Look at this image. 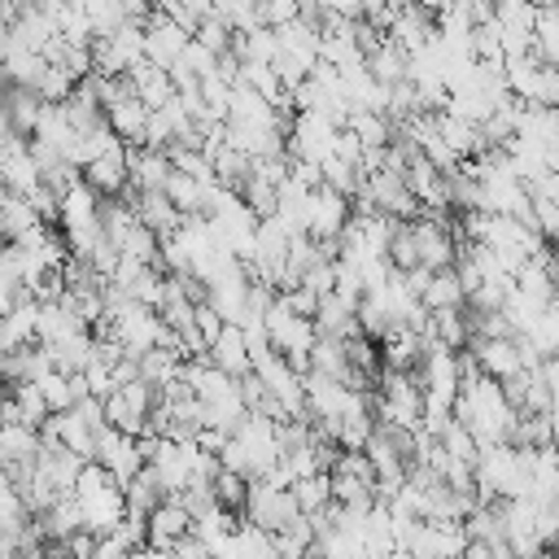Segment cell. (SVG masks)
Here are the masks:
<instances>
[{
	"instance_id": "1",
	"label": "cell",
	"mask_w": 559,
	"mask_h": 559,
	"mask_svg": "<svg viewBox=\"0 0 559 559\" xmlns=\"http://www.w3.org/2000/svg\"><path fill=\"white\" fill-rule=\"evenodd\" d=\"M297 515H301V507H297V498H293L288 485L249 480V498H245V507H240V520H253L258 528L280 533V528H288Z\"/></svg>"
},
{
	"instance_id": "2",
	"label": "cell",
	"mask_w": 559,
	"mask_h": 559,
	"mask_svg": "<svg viewBox=\"0 0 559 559\" xmlns=\"http://www.w3.org/2000/svg\"><path fill=\"white\" fill-rule=\"evenodd\" d=\"M345 223H349V197H341L328 183L310 188V197H306V231L314 240H336L345 231Z\"/></svg>"
},
{
	"instance_id": "3",
	"label": "cell",
	"mask_w": 559,
	"mask_h": 559,
	"mask_svg": "<svg viewBox=\"0 0 559 559\" xmlns=\"http://www.w3.org/2000/svg\"><path fill=\"white\" fill-rule=\"evenodd\" d=\"M144 524H148V533H144V555H170L175 542L192 528V515H188V507H183L179 498H162V502L144 515Z\"/></svg>"
},
{
	"instance_id": "4",
	"label": "cell",
	"mask_w": 559,
	"mask_h": 559,
	"mask_svg": "<svg viewBox=\"0 0 559 559\" xmlns=\"http://www.w3.org/2000/svg\"><path fill=\"white\" fill-rule=\"evenodd\" d=\"M74 498H79V511H83V528L87 533H109L127 515V493H122L118 480H105V485L83 489Z\"/></svg>"
},
{
	"instance_id": "5",
	"label": "cell",
	"mask_w": 559,
	"mask_h": 559,
	"mask_svg": "<svg viewBox=\"0 0 559 559\" xmlns=\"http://www.w3.org/2000/svg\"><path fill=\"white\" fill-rule=\"evenodd\" d=\"M467 349L476 354L480 371H485V376H493V380H507V376L524 371L515 336H472V341H467Z\"/></svg>"
},
{
	"instance_id": "6",
	"label": "cell",
	"mask_w": 559,
	"mask_h": 559,
	"mask_svg": "<svg viewBox=\"0 0 559 559\" xmlns=\"http://www.w3.org/2000/svg\"><path fill=\"white\" fill-rule=\"evenodd\" d=\"M127 175H131V188H162L166 175H170V157L166 148H153V144H127Z\"/></svg>"
},
{
	"instance_id": "7",
	"label": "cell",
	"mask_w": 559,
	"mask_h": 559,
	"mask_svg": "<svg viewBox=\"0 0 559 559\" xmlns=\"http://www.w3.org/2000/svg\"><path fill=\"white\" fill-rule=\"evenodd\" d=\"M135 218L144 223V227H153L157 236H170V231H179V223H183V214H179V205L166 197V188H144V192H135Z\"/></svg>"
},
{
	"instance_id": "8",
	"label": "cell",
	"mask_w": 559,
	"mask_h": 559,
	"mask_svg": "<svg viewBox=\"0 0 559 559\" xmlns=\"http://www.w3.org/2000/svg\"><path fill=\"white\" fill-rule=\"evenodd\" d=\"M83 179H87L100 197H118V192L131 183V175H127V144H122V148H109V153H100V157H92V162L83 166Z\"/></svg>"
},
{
	"instance_id": "9",
	"label": "cell",
	"mask_w": 559,
	"mask_h": 559,
	"mask_svg": "<svg viewBox=\"0 0 559 559\" xmlns=\"http://www.w3.org/2000/svg\"><path fill=\"white\" fill-rule=\"evenodd\" d=\"M210 362L223 367V371L236 376V380L253 371V362H249V345H245V328H240V323H223V332H218L214 345H210Z\"/></svg>"
},
{
	"instance_id": "10",
	"label": "cell",
	"mask_w": 559,
	"mask_h": 559,
	"mask_svg": "<svg viewBox=\"0 0 559 559\" xmlns=\"http://www.w3.org/2000/svg\"><path fill=\"white\" fill-rule=\"evenodd\" d=\"M467 314L463 306H445V310H428V323H424V341L428 345H441V349H463L467 345Z\"/></svg>"
},
{
	"instance_id": "11",
	"label": "cell",
	"mask_w": 559,
	"mask_h": 559,
	"mask_svg": "<svg viewBox=\"0 0 559 559\" xmlns=\"http://www.w3.org/2000/svg\"><path fill=\"white\" fill-rule=\"evenodd\" d=\"M310 319H314V332H319V336H341V341H345L349 332H358L354 301H345L341 293H323Z\"/></svg>"
},
{
	"instance_id": "12",
	"label": "cell",
	"mask_w": 559,
	"mask_h": 559,
	"mask_svg": "<svg viewBox=\"0 0 559 559\" xmlns=\"http://www.w3.org/2000/svg\"><path fill=\"white\" fill-rule=\"evenodd\" d=\"M39 109H44V96H39L35 87H9L4 100H0V114H4V122H9L17 135H31V131H35Z\"/></svg>"
},
{
	"instance_id": "13",
	"label": "cell",
	"mask_w": 559,
	"mask_h": 559,
	"mask_svg": "<svg viewBox=\"0 0 559 559\" xmlns=\"http://www.w3.org/2000/svg\"><path fill=\"white\" fill-rule=\"evenodd\" d=\"M105 122L127 140V144H144V122H148V105L131 92V96H122L118 105H109L105 109Z\"/></svg>"
},
{
	"instance_id": "14",
	"label": "cell",
	"mask_w": 559,
	"mask_h": 559,
	"mask_svg": "<svg viewBox=\"0 0 559 559\" xmlns=\"http://www.w3.org/2000/svg\"><path fill=\"white\" fill-rule=\"evenodd\" d=\"M39 459V428L31 424H0V463H35Z\"/></svg>"
},
{
	"instance_id": "15",
	"label": "cell",
	"mask_w": 559,
	"mask_h": 559,
	"mask_svg": "<svg viewBox=\"0 0 559 559\" xmlns=\"http://www.w3.org/2000/svg\"><path fill=\"white\" fill-rule=\"evenodd\" d=\"M367 70H371V79H380L384 87L389 83H397V79H406V70H411V52L406 48H397L389 35L367 52Z\"/></svg>"
},
{
	"instance_id": "16",
	"label": "cell",
	"mask_w": 559,
	"mask_h": 559,
	"mask_svg": "<svg viewBox=\"0 0 559 559\" xmlns=\"http://www.w3.org/2000/svg\"><path fill=\"white\" fill-rule=\"evenodd\" d=\"M210 162H214V179H218L223 188H231V192H240V183L253 175V157H249L245 148L227 144V140L210 153Z\"/></svg>"
},
{
	"instance_id": "17",
	"label": "cell",
	"mask_w": 559,
	"mask_h": 559,
	"mask_svg": "<svg viewBox=\"0 0 559 559\" xmlns=\"http://www.w3.org/2000/svg\"><path fill=\"white\" fill-rule=\"evenodd\" d=\"M218 183V179H214ZM214 183H201V179H192L188 170H175L170 166V175H166V197L179 205V214H201V205H205V192L214 188Z\"/></svg>"
},
{
	"instance_id": "18",
	"label": "cell",
	"mask_w": 559,
	"mask_h": 559,
	"mask_svg": "<svg viewBox=\"0 0 559 559\" xmlns=\"http://www.w3.org/2000/svg\"><path fill=\"white\" fill-rule=\"evenodd\" d=\"M419 301H424V310L463 306V301H467V293H463V284H459L454 266H441V271H432V275H428V284H424V293H419Z\"/></svg>"
},
{
	"instance_id": "19",
	"label": "cell",
	"mask_w": 559,
	"mask_h": 559,
	"mask_svg": "<svg viewBox=\"0 0 559 559\" xmlns=\"http://www.w3.org/2000/svg\"><path fill=\"white\" fill-rule=\"evenodd\" d=\"M231 52L240 61H275L280 39L271 26H249V31H231Z\"/></svg>"
},
{
	"instance_id": "20",
	"label": "cell",
	"mask_w": 559,
	"mask_h": 559,
	"mask_svg": "<svg viewBox=\"0 0 559 559\" xmlns=\"http://www.w3.org/2000/svg\"><path fill=\"white\" fill-rule=\"evenodd\" d=\"M122 493H127V511H144V515L166 498V489H162V480H157L153 463H144L131 480H122Z\"/></svg>"
},
{
	"instance_id": "21",
	"label": "cell",
	"mask_w": 559,
	"mask_h": 559,
	"mask_svg": "<svg viewBox=\"0 0 559 559\" xmlns=\"http://www.w3.org/2000/svg\"><path fill=\"white\" fill-rule=\"evenodd\" d=\"M345 127H349L362 144H389V135H393L389 114H384V109H362V105H354V109L345 114Z\"/></svg>"
},
{
	"instance_id": "22",
	"label": "cell",
	"mask_w": 559,
	"mask_h": 559,
	"mask_svg": "<svg viewBox=\"0 0 559 559\" xmlns=\"http://www.w3.org/2000/svg\"><path fill=\"white\" fill-rule=\"evenodd\" d=\"M293 498H297V507H301V515H310V511H319V507H328L332 502V476L319 467V472H310V476H297L293 485Z\"/></svg>"
},
{
	"instance_id": "23",
	"label": "cell",
	"mask_w": 559,
	"mask_h": 559,
	"mask_svg": "<svg viewBox=\"0 0 559 559\" xmlns=\"http://www.w3.org/2000/svg\"><path fill=\"white\" fill-rule=\"evenodd\" d=\"M240 201H245L258 218H266V214H275V210H280V183H271L266 175H258V170H253V175L240 183Z\"/></svg>"
},
{
	"instance_id": "24",
	"label": "cell",
	"mask_w": 559,
	"mask_h": 559,
	"mask_svg": "<svg viewBox=\"0 0 559 559\" xmlns=\"http://www.w3.org/2000/svg\"><path fill=\"white\" fill-rule=\"evenodd\" d=\"M157 245H162V236L153 227H144L140 218L118 236V253L122 258H140V262H157Z\"/></svg>"
},
{
	"instance_id": "25",
	"label": "cell",
	"mask_w": 559,
	"mask_h": 559,
	"mask_svg": "<svg viewBox=\"0 0 559 559\" xmlns=\"http://www.w3.org/2000/svg\"><path fill=\"white\" fill-rule=\"evenodd\" d=\"M384 258L393 262V271H411L419 262V249H415V231H411V218H393V236H389V249Z\"/></svg>"
},
{
	"instance_id": "26",
	"label": "cell",
	"mask_w": 559,
	"mask_h": 559,
	"mask_svg": "<svg viewBox=\"0 0 559 559\" xmlns=\"http://www.w3.org/2000/svg\"><path fill=\"white\" fill-rule=\"evenodd\" d=\"M179 362H183V354H179V349L153 345V349H144V354H140V376H144L148 384H166V380L179 371Z\"/></svg>"
},
{
	"instance_id": "27",
	"label": "cell",
	"mask_w": 559,
	"mask_h": 559,
	"mask_svg": "<svg viewBox=\"0 0 559 559\" xmlns=\"http://www.w3.org/2000/svg\"><path fill=\"white\" fill-rule=\"evenodd\" d=\"M9 397H13V406H17V424H31V428H39V424H44L48 402H44V393H39V384H35V380H17Z\"/></svg>"
},
{
	"instance_id": "28",
	"label": "cell",
	"mask_w": 559,
	"mask_h": 559,
	"mask_svg": "<svg viewBox=\"0 0 559 559\" xmlns=\"http://www.w3.org/2000/svg\"><path fill=\"white\" fill-rule=\"evenodd\" d=\"M210 489H214L218 507H227V511L240 515V507H245V498H249V476H240V472H231V467H218L214 480H210Z\"/></svg>"
},
{
	"instance_id": "29",
	"label": "cell",
	"mask_w": 559,
	"mask_h": 559,
	"mask_svg": "<svg viewBox=\"0 0 559 559\" xmlns=\"http://www.w3.org/2000/svg\"><path fill=\"white\" fill-rule=\"evenodd\" d=\"M441 445H445V454L450 459H463V463H476V454H480V441L472 437V428L467 424H459V419H450L441 432Z\"/></svg>"
},
{
	"instance_id": "30",
	"label": "cell",
	"mask_w": 559,
	"mask_h": 559,
	"mask_svg": "<svg viewBox=\"0 0 559 559\" xmlns=\"http://www.w3.org/2000/svg\"><path fill=\"white\" fill-rule=\"evenodd\" d=\"M192 39H201L210 52H227V48H231V26H227L223 17H214V13H205V17L197 22Z\"/></svg>"
},
{
	"instance_id": "31",
	"label": "cell",
	"mask_w": 559,
	"mask_h": 559,
	"mask_svg": "<svg viewBox=\"0 0 559 559\" xmlns=\"http://www.w3.org/2000/svg\"><path fill=\"white\" fill-rule=\"evenodd\" d=\"M533 227L542 240H559V197H533Z\"/></svg>"
},
{
	"instance_id": "32",
	"label": "cell",
	"mask_w": 559,
	"mask_h": 559,
	"mask_svg": "<svg viewBox=\"0 0 559 559\" xmlns=\"http://www.w3.org/2000/svg\"><path fill=\"white\" fill-rule=\"evenodd\" d=\"M528 100H537V105H550V109H559V66H537V74H533V96Z\"/></svg>"
},
{
	"instance_id": "33",
	"label": "cell",
	"mask_w": 559,
	"mask_h": 559,
	"mask_svg": "<svg viewBox=\"0 0 559 559\" xmlns=\"http://www.w3.org/2000/svg\"><path fill=\"white\" fill-rule=\"evenodd\" d=\"M214 61H218V52H210L201 39H188V44H183V52H179V66H183L188 74H197V79H201V74H210V70H214Z\"/></svg>"
},
{
	"instance_id": "34",
	"label": "cell",
	"mask_w": 559,
	"mask_h": 559,
	"mask_svg": "<svg viewBox=\"0 0 559 559\" xmlns=\"http://www.w3.org/2000/svg\"><path fill=\"white\" fill-rule=\"evenodd\" d=\"M223 323H227V319H223V314H218V310H214L210 301L192 306V328H197V332L205 336V345H214V336L223 332Z\"/></svg>"
},
{
	"instance_id": "35",
	"label": "cell",
	"mask_w": 559,
	"mask_h": 559,
	"mask_svg": "<svg viewBox=\"0 0 559 559\" xmlns=\"http://www.w3.org/2000/svg\"><path fill=\"white\" fill-rule=\"evenodd\" d=\"M183 4H188V9H192V13H201V17H205V13H210V4H214V0H183Z\"/></svg>"
},
{
	"instance_id": "36",
	"label": "cell",
	"mask_w": 559,
	"mask_h": 559,
	"mask_svg": "<svg viewBox=\"0 0 559 559\" xmlns=\"http://www.w3.org/2000/svg\"><path fill=\"white\" fill-rule=\"evenodd\" d=\"M550 280H555V297H559V258L550 262Z\"/></svg>"
},
{
	"instance_id": "37",
	"label": "cell",
	"mask_w": 559,
	"mask_h": 559,
	"mask_svg": "<svg viewBox=\"0 0 559 559\" xmlns=\"http://www.w3.org/2000/svg\"><path fill=\"white\" fill-rule=\"evenodd\" d=\"M0 397H4V393H0Z\"/></svg>"
}]
</instances>
